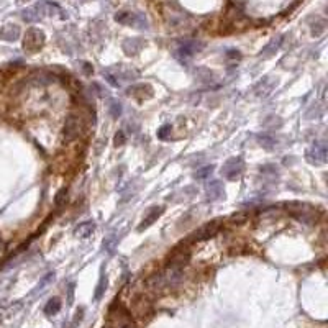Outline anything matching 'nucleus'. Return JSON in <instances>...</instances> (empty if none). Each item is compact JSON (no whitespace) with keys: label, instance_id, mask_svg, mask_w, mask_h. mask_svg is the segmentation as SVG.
Instances as JSON below:
<instances>
[{"label":"nucleus","instance_id":"nucleus-2","mask_svg":"<svg viewBox=\"0 0 328 328\" xmlns=\"http://www.w3.org/2000/svg\"><path fill=\"white\" fill-rule=\"evenodd\" d=\"M45 45V33L38 30V28H30L25 35V40H23V48L28 53H36L43 48Z\"/></svg>","mask_w":328,"mask_h":328},{"label":"nucleus","instance_id":"nucleus-29","mask_svg":"<svg viewBox=\"0 0 328 328\" xmlns=\"http://www.w3.org/2000/svg\"><path fill=\"white\" fill-rule=\"evenodd\" d=\"M74 287H76V284L74 282H71L68 285V304L69 305H71L72 301H74Z\"/></svg>","mask_w":328,"mask_h":328},{"label":"nucleus","instance_id":"nucleus-28","mask_svg":"<svg viewBox=\"0 0 328 328\" xmlns=\"http://www.w3.org/2000/svg\"><path fill=\"white\" fill-rule=\"evenodd\" d=\"M53 279H54V273H49V274L46 276V278H45L43 281H41L38 287H36V292H38V290H43V289L46 287V285H48V282H49V281H53Z\"/></svg>","mask_w":328,"mask_h":328},{"label":"nucleus","instance_id":"nucleus-18","mask_svg":"<svg viewBox=\"0 0 328 328\" xmlns=\"http://www.w3.org/2000/svg\"><path fill=\"white\" fill-rule=\"evenodd\" d=\"M258 143L261 144L264 149H273L276 144H278V140H276L274 137H271V135H258Z\"/></svg>","mask_w":328,"mask_h":328},{"label":"nucleus","instance_id":"nucleus-32","mask_svg":"<svg viewBox=\"0 0 328 328\" xmlns=\"http://www.w3.org/2000/svg\"><path fill=\"white\" fill-rule=\"evenodd\" d=\"M18 2H28V0H18Z\"/></svg>","mask_w":328,"mask_h":328},{"label":"nucleus","instance_id":"nucleus-8","mask_svg":"<svg viewBox=\"0 0 328 328\" xmlns=\"http://www.w3.org/2000/svg\"><path fill=\"white\" fill-rule=\"evenodd\" d=\"M290 213H292L297 220H301V222H305V223L317 222V215L313 212V209H310L305 204H292Z\"/></svg>","mask_w":328,"mask_h":328},{"label":"nucleus","instance_id":"nucleus-24","mask_svg":"<svg viewBox=\"0 0 328 328\" xmlns=\"http://www.w3.org/2000/svg\"><path fill=\"white\" fill-rule=\"evenodd\" d=\"M110 114L114 118H118L121 115V104L118 100H110Z\"/></svg>","mask_w":328,"mask_h":328},{"label":"nucleus","instance_id":"nucleus-33","mask_svg":"<svg viewBox=\"0 0 328 328\" xmlns=\"http://www.w3.org/2000/svg\"><path fill=\"white\" fill-rule=\"evenodd\" d=\"M72 327H74V325H72ZM72 327H71V328H72ZM64 328H66V327H64Z\"/></svg>","mask_w":328,"mask_h":328},{"label":"nucleus","instance_id":"nucleus-6","mask_svg":"<svg viewBox=\"0 0 328 328\" xmlns=\"http://www.w3.org/2000/svg\"><path fill=\"white\" fill-rule=\"evenodd\" d=\"M305 159L310 164H315V166H322L327 161V144L325 141H318L313 144L312 148L307 149Z\"/></svg>","mask_w":328,"mask_h":328},{"label":"nucleus","instance_id":"nucleus-21","mask_svg":"<svg viewBox=\"0 0 328 328\" xmlns=\"http://www.w3.org/2000/svg\"><path fill=\"white\" fill-rule=\"evenodd\" d=\"M144 92H153V91L149 89V86H135L133 89H130V91H128L130 95L137 97V98H140V100H144L146 97H151V95H148V94H144Z\"/></svg>","mask_w":328,"mask_h":328},{"label":"nucleus","instance_id":"nucleus-7","mask_svg":"<svg viewBox=\"0 0 328 328\" xmlns=\"http://www.w3.org/2000/svg\"><path fill=\"white\" fill-rule=\"evenodd\" d=\"M48 7H49V8H46V3H36V5L25 8V10L22 12L23 20H25V22H30V23L40 22L41 18H43V17L46 15V13H48V12L51 10V8H53V5H49V3H48ZM51 12H53V10H51Z\"/></svg>","mask_w":328,"mask_h":328},{"label":"nucleus","instance_id":"nucleus-22","mask_svg":"<svg viewBox=\"0 0 328 328\" xmlns=\"http://www.w3.org/2000/svg\"><path fill=\"white\" fill-rule=\"evenodd\" d=\"M212 172H213V166H205V167H202V169H199L195 172V179L197 181H205V179H209Z\"/></svg>","mask_w":328,"mask_h":328},{"label":"nucleus","instance_id":"nucleus-30","mask_svg":"<svg viewBox=\"0 0 328 328\" xmlns=\"http://www.w3.org/2000/svg\"><path fill=\"white\" fill-rule=\"evenodd\" d=\"M114 248H115V240H112V238H109V240H104V250L112 251Z\"/></svg>","mask_w":328,"mask_h":328},{"label":"nucleus","instance_id":"nucleus-17","mask_svg":"<svg viewBox=\"0 0 328 328\" xmlns=\"http://www.w3.org/2000/svg\"><path fill=\"white\" fill-rule=\"evenodd\" d=\"M281 41H282V36H279L278 40H273V41H271V43H269L268 46H266V48L259 53L261 58H271V56H273V54L276 53V51L279 49Z\"/></svg>","mask_w":328,"mask_h":328},{"label":"nucleus","instance_id":"nucleus-13","mask_svg":"<svg viewBox=\"0 0 328 328\" xmlns=\"http://www.w3.org/2000/svg\"><path fill=\"white\" fill-rule=\"evenodd\" d=\"M123 51H125V54H128V56H135V54H138L140 51L143 49V46H144V41L143 40H140V38H130V40H125L123 41Z\"/></svg>","mask_w":328,"mask_h":328},{"label":"nucleus","instance_id":"nucleus-9","mask_svg":"<svg viewBox=\"0 0 328 328\" xmlns=\"http://www.w3.org/2000/svg\"><path fill=\"white\" fill-rule=\"evenodd\" d=\"M276 86H278V81H276L274 77H264L255 86V95L258 98H266L273 94Z\"/></svg>","mask_w":328,"mask_h":328},{"label":"nucleus","instance_id":"nucleus-12","mask_svg":"<svg viewBox=\"0 0 328 328\" xmlns=\"http://www.w3.org/2000/svg\"><path fill=\"white\" fill-rule=\"evenodd\" d=\"M220 230V222H212V223H207L204 225L200 230H197V233L194 236L190 238V241H202V240H207V238L213 236L215 233H217Z\"/></svg>","mask_w":328,"mask_h":328},{"label":"nucleus","instance_id":"nucleus-11","mask_svg":"<svg viewBox=\"0 0 328 328\" xmlns=\"http://www.w3.org/2000/svg\"><path fill=\"white\" fill-rule=\"evenodd\" d=\"M200 45L199 41H184V43H181L179 45V48H177V51H176V54H177V58L179 59H187V58H190V56H194L195 53H199L200 49Z\"/></svg>","mask_w":328,"mask_h":328},{"label":"nucleus","instance_id":"nucleus-23","mask_svg":"<svg viewBox=\"0 0 328 328\" xmlns=\"http://www.w3.org/2000/svg\"><path fill=\"white\" fill-rule=\"evenodd\" d=\"M266 126V128H279L281 125H282V120L279 118V117H276V115H271L269 118H266L264 120V123H262Z\"/></svg>","mask_w":328,"mask_h":328},{"label":"nucleus","instance_id":"nucleus-25","mask_svg":"<svg viewBox=\"0 0 328 328\" xmlns=\"http://www.w3.org/2000/svg\"><path fill=\"white\" fill-rule=\"evenodd\" d=\"M66 199H68V189H61L58 192V195H56L54 202H56V207H63Z\"/></svg>","mask_w":328,"mask_h":328},{"label":"nucleus","instance_id":"nucleus-16","mask_svg":"<svg viewBox=\"0 0 328 328\" xmlns=\"http://www.w3.org/2000/svg\"><path fill=\"white\" fill-rule=\"evenodd\" d=\"M94 230H95V223L94 222H84L76 228V235L79 238H89L94 233Z\"/></svg>","mask_w":328,"mask_h":328},{"label":"nucleus","instance_id":"nucleus-3","mask_svg":"<svg viewBox=\"0 0 328 328\" xmlns=\"http://www.w3.org/2000/svg\"><path fill=\"white\" fill-rule=\"evenodd\" d=\"M79 135H81V118L76 114H69L66 117L64 121V130H63V137L66 143L74 141Z\"/></svg>","mask_w":328,"mask_h":328},{"label":"nucleus","instance_id":"nucleus-4","mask_svg":"<svg viewBox=\"0 0 328 328\" xmlns=\"http://www.w3.org/2000/svg\"><path fill=\"white\" fill-rule=\"evenodd\" d=\"M245 169V163L241 158H230L222 167V176L228 181H236V177L241 176Z\"/></svg>","mask_w":328,"mask_h":328},{"label":"nucleus","instance_id":"nucleus-26","mask_svg":"<svg viewBox=\"0 0 328 328\" xmlns=\"http://www.w3.org/2000/svg\"><path fill=\"white\" fill-rule=\"evenodd\" d=\"M171 130H172L171 125H163L161 128L158 130V138L159 140H166L171 135Z\"/></svg>","mask_w":328,"mask_h":328},{"label":"nucleus","instance_id":"nucleus-10","mask_svg":"<svg viewBox=\"0 0 328 328\" xmlns=\"http://www.w3.org/2000/svg\"><path fill=\"white\" fill-rule=\"evenodd\" d=\"M225 187L223 182L220 179H210L205 186V195H207V200H218L223 197Z\"/></svg>","mask_w":328,"mask_h":328},{"label":"nucleus","instance_id":"nucleus-27","mask_svg":"<svg viewBox=\"0 0 328 328\" xmlns=\"http://www.w3.org/2000/svg\"><path fill=\"white\" fill-rule=\"evenodd\" d=\"M323 31H325V22L318 20V22L315 23V25L312 26V35H313V36H320Z\"/></svg>","mask_w":328,"mask_h":328},{"label":"nucleus","instance_id":"nucleus-19","mask_svg":"<svg viewBox=\"0 0 328 328\" xmlns=\"http://www.w3.org/2000/svg\"><path fill=\"white\" fill-rule=\"evenodd\" d=\"M61 310V301H59V297H53V299H49L48 301V304L45 305V313L46 315H56Z\"/></svg>","mask_w":328,"mask_h":328},{"label":"nucleus","instance_id":"nucleus-20","mask_svg":"<svg viewBox=\"0 0 328 328\" xmlns=\"http://www.w3.org/2000/svg\"><path fill=\"white\" fill-rule=\"evenodd\" d=\"M105 289H107V276L104 273V266H102V273H100V279H98V284H97V289H95V301H100L102 295L105 294Z\"/></svg>","mask_w":328,"mask_h":328},{"label":"nucleus","instance_id":"nucleus-15","mask_svg":"<svg viewBox=\"0 0 328 328\" xmlns=\"http://www.w3.org/2000/svg\"><path fill=\"white\" fill-rule=\"evenodd\" d=\"M0 38L3 41H17L20 38V28L17 25H5L0 28Z\"/></svg>","mask_w":328,"mask_h":328},{"label":"nucleus","instance_id":"nucleus-14","mask_svg":"<svg viewBox=\"0 0 328 328\" xmlns=\"http://www.w3.org/2000/svg\"><path fill=\"white\" fill-rule=\"evenodd\" d=\"M163 210H164L163 207H153V209H149V212L146 213V217H144L143 222L138 225V232H143L144 228L151 227V225L159 218V215L163 213Z\"/></svg>","mask_w":328,"mask_h":328},{"label":"nucleus","instance_id":"nucleus-1","mask_svg":"<svg viewBox=\"0 0 328 328\" xmlns=\"http://www.w3.org/2000/svg\"><path fill=\"white\" fill-rule=\"evenodd\" d=\"M131 325V315L121 304L115 302L110 307L109 317H107V327L105 328H130Z\"/></svg>","mask_w":328,"mask_h":328},{"label":"nucleus","instance_id":"nucleus-31","mask_svg":"<svg viewBox=\"0 0 328 328\" xmlns=\"http://www.w3.org/2000/svg\"><path fill=\"white\" fill-rule=\"evenodd\" d=\"M123 141H125V140H123V133L120 131V133L115 135V144H123Z\"/></svg>","mask_w":328,"mask_h":328},{"label":"nucleus","instance_id":"nucleus-5","mask_svg":"<svg viewBox=\"0 0 328 328\" xmlns=\"http://www.w3.org/2000/svg\"><path fill=\"white\" fill-rule=\"evenodd\" d=\"M115 20L123 23V25H128V26H133V28H140V30H144V28H148V23H146V18L143 15H140V13H133V12H120L115 15Z\"/></svg>","mask_w":328,"mask_h":328}]
</instances>
